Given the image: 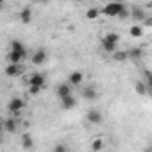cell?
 Instances as JSON below:
<instances>
[{
    "mask_svg": "<svg viewBox=\"0 0 152 152\" xmlns=\"http://www.w3.org/2000/svg\"><path fill=\"white\" fill-rule=\"evenodd\" d=\"M100 11H102V15H106V16H118V18H127V16H131L127 6H125V4H118V2L106 4Z\"/></svg>",
    "mask_w": 152,
    "mask_h": 152,
    "instance_id": "obj_1",
    "label": "cell"
},
{
    "mask_svg": "<svg viewBox=\"0 0 152 152\" xmlns=\"http://www.w3.org/2000/svg\"><path fill=\"white\" fill-rule=\"evenodd\" d=\"M118 34H115V32H109V34H106L104 38H100V45H102V48H104V52H107V54H115L116 52V45H118Z\"/></svg>",
    "mask_w": 152,
    "mask_h": 152,
    "instance_id": "obj_2",
    "label": "cell"
},
{
    "mask_svg": "<svg viewBox=\"0 0 152 152\" xmlns=\"http://www.w3.org/2000/svg\"><path fill=\"white\" fill-rule=\"evenodd\" d=\"M23 106H25V102H23L20 97H13V99L9 100V106H7V107H9V111L16 116V115H20V111L23 109Z\"/></svg>",
    "mask_w": 152,
    "mask_h": 152,
    "instance_id": "obj_3",
    "label": "cell"
},
{
    "mask_svg": "<svg viewBox=\"0 0 152 152\" xmlns=\"http://www.w3.org/2000/svg\"><path fill=\"white\" fill-rule=\"evenodd\" d=\"M86 120H88L90 124H93V125H99V124L104 122V116H102V113H100L99 109H90V111L86 113Z\"/></svg>",
    "mask_w": 152,
    "mask_h": 152,
    "instance_id": "obj_4",
    "label": "cell"
},
{
    "mask_svg": "<svg viewBox=\"0 0 152 152\" xmlns=\"http://www.w3.org/2000/svg\"><path fill=\"white\" fill-rule=\"evenodd\" d=\"M29 86H36V88H45V75L41 73H32L29 77Z\"/></svg>",
    "mask_w": 152,
    "mask_h": 152,
    "instance_id": "obj_5",
    "label": "cell"
},
{
    "mask_svg": "<svg viewBox=\"0 0 152 152\" xmlns=\"http://www.w3.org/2000/svg\"><path fill=\"white\" fill-rule=\"evenodd\" d=\"M83 81H84V75H83V72H79V70L72 72L70 77H68V84H70V86H79Z\"/></svg>",
    "mask_w": 152,
    "mask_h": 152,
    "instance_id": "obj_6",
    "label": "cell"
},
{
    "mask_svg": "<svg viewBox=\"0 0 152 152\" xmlns=\"http://www.w3.org/2000/svg\"><path fill=\"white\" fill-rule=\"evenodd\" d=\"M25 56H27V50H25V52H15V50H11V52L7 54V59H9L11 64H20V61H23Z\"/></svg>",
    "mask_w": 152,
    "mask_h": 152,
    "instance_id": "obj_7",
    "label": "cell"
},
{
    "mask_svg": "<svg viewBox=\"0 0 152 152\" xmlns=\"http://www.w3.org/2000/svg\"><path fill=\"white\" fill-rule=\"evenodd\" d=\"M31 61H32V64H43V63L47 61V50H43V48H38V50L32 54Z\"/></svg>",
    "mask_w": 152,
    "mask_h": 152,
    "instance_id": "obj_8",
    "label": "cell"
},
{
    "mask_svg": "<svg viewBox=\"0 0 152 152\" xmlns=\"http://www.w3.org/2000/svg\"><path fill=\"white\" fill-rule=\"evenodd\" d=\"M56 95H57L59 99H66V97H70V95H72V86H70L68 83L59 84L57 90H56Z\"/></svg>",
    "mask_w": 152,
    "mask_h": 152,
    "instance_id": "obj_9",
    "label": "cell"
},
{
    "mask_svg": "<svg viewBox=\"0 0 152 152\" xmlns=\"http://www.w3.org/2000/svg\"><path fill=\"white\" fill-rule=\"evenodd\" d=\"M22 72H23V68L20 64H9L6 68V75H7V77H18V75H22Z\"/></svg>",
    "mask_w": 152,
    "mask_h": 152,
    "instance_id": "obj_10",
    "label": "cell"
},
{
    "mask_svg": "<svg viewBox=\"0 0 152 152\" xmlns=\"http://www.w3.org/2000/svg\"><path fill=\"white\" fill-rule=\"evenodd\" d=\"M127 56H129V59L138 61L140 57H143V48H140V47H132V48L127 50Z\"/></svg>",
    "mask_w": 152,
    "mask_h": 152,
    "instance_id": "obj_11",
    "label": "cell"
},
{
    "mask_svg": "<svg viewBox=\"0 0 152 152\" xmlns=\"http://www.w3.org/2000/svg\"><path fill=\"white\" fill-rule=\"evenodd\" d=\"M131 16H132L134 20H138V22H145V20H147V15H145V11H143L141 7H134V9L131 11Z\"/></svg>",
    "mask_w": 152,
    "mask_h": 152,
    "instance_id": "obj_12",
    "label": "cell"
},
{
    "mask_svg": "<svg viewBox=\"0 0 152 152\" xmlns=\"http://www.w3.org/2000/svg\"><path fill=\"white\" fill-rule=\"evenodd\" d=\"M20 20H22V23H31V20H32V11H31V7H23V9L20 11Z\"/></svg>",
    "mask_w": 152,
    "mask_h": 152,
    "instance_id": "obj_13",
    "label": "cell"
},
{
    "mask_svg": "<svg viewBox=\"0 0 152 152\" xmlns=\"http://www.w3.org/2000/svg\"><path fill=\"white\" fill-rule=\"evenodd\" d=\"M83 97H84L86 100H95V99H97V90H95L93 86H86V88L83 90Z\"/></svg>",
    "mask_w": 152,
    "mask_h": 152,
    "instance_id": "obj_14",
    "label": "cell"
},
{
    "mask_svg": "<svg viewBox=\"0 0 152 152\" xmlns=\"http://www.w3.org/2000/svg\"><path fill=\"white\" fill-rule=\"evenodd\" d=\"M134 90H136V93L141 95V97H145V95L148 93V88H147V84H145L143 81H136V83H134Z\"/></svg>",
    "mask_w": 152,
    "mask_h": 152,
    "instance_id": "obj_15",
    "label": "cell"
},
{
    "mask_svg": "<svg viewBox=\"0 0 152 152\" xmlns=\"http://www.w3.org/2000/svg\"><path fill=\"white\" fill-rule=\"evenodd\" d=\"M4 129H6L7 132H16V129H18L16 120H15V118H7V120L4 122Z\"/></svg>",
    "mask_w": 152,
    "mask_h": 152,
    "instance_id": "obj_16",
    "label": "cell"
},
{
    "mask_svg": "<svg viewBox=\"0 0 152 152\" xmlns=\"http://www.w3.org/2000/svg\"><path fill=\"white\" fill-rule=\"evenodd\" d=\"M75 99L70 95V97H66V99H61V106H63V109H73L75 107Z\"/></svg>",
    "mask_w": 152,
    "mask_h": 152,
    "instance_id": "obj_17",
    "label": "cell"
},
{
    "mask_svg": "<svg viewBox=\"0 0 152 152\" xmlns=\"http://www.w3.org/2000/svg\"><path fill=\"white\" fill-rule=\"evenodd\" d=\"M141 81L147 84V88H148L150 93H152V72H150V70H147V68L143 70V79H141Z\"/></svg>",
    "mask_w": 152,
    "mask_h": 152,
    "instance_id": "obj_18",
    "label": "cell"
},
{
    "mask_svg": "<svg viewBox=\"0 0 152 152\" xmlns=\"http://www.w3.org/2000/svg\"><path fill=\"white\" fill-rule=\"evenodd\" d=\"M32 145H34L32 136H31L29 132H25V134L22 136V147H23V148H32Z\"/></svg>",
    "mask_w": 152,
    "mask_h": 152,
    "instance_id": "obj_19",
    "label": "cell"
},
{
    "mask_svg": "<svg viewBox=\"0 0 152 152\" xmlns=\"http://www.w3.org/2000/svg\"><path fill=\"white\" fill-rule=\"evenodd\" d=\"M129 34H131L132 38H141V36H143V27H141V25H132V27L129 29Z\"/></svg>",
    "mask_w": 152,
    "mask_h": 152,
    "instance_id": "obj_20",
    "label": "cell"
},
{
    "mask_svg": "<svg viewBox=\"0 0 152 152\" xmlns=\"http://www.w3.org/2000/svg\"><path fill=\"white\" fill-rule=\"evenodd\" d=\"M113 59H115V61H118V63H122V61L129 59V56H127V50H116V52L113 54Z\"/></svg>",
    "mask_w": 152,
    "mask_h": 152,
    "instance_id": "obj_21",
    "label": "cell"
},
{
    "mask_svg": "<svg viewBox=\"0 0 152 152\" xmlns=\"http://www.w3.org/2000/svg\"><path fill=\"white\" fill-rule=\"evenodd\" d=\"M102 148H104V140H102V138L93 140V143H91V150H93V152H100Z\"/></svg>",
    "mask_w": 152,
    "mask_h": 152,
    "instance_id": "obj_22",
    "label": "cell"
},
{
    "mask_svg": "<svg viewBox=\"0 0 152 152\" xmlns=\"http://www.w3.org/2000/svg\"><path fill=\"white\" fill-rule=\"evenodd\" d=\"M100 13H102L100 9H97V7H91V9H88V11H86V18H88V20H95V18H97Z\"/></svg>",
    "mask_w": 152,
    "mask_h": 152,
    "instance_id": "obj_23",
    "label": "cell"
},
{
    "mask_svg": "<svg viewBox=\"0 0 152 152\" xmlns=\"http://www.w3.org/2000/svg\"><path fill=\"white\" fill-rule=\"evenodd\" d=\"M11 50H15V52H25V48H23V45H22L20 39L11 41Z\"/></svg>",
    "mask_w": 152,
    "mask_h": 152,
    "instance_id": "obj_24",
    "label": "cell"
},
{
    "mask_svg": "<svg viewBox=\"0 0 152 152\" xmlns=\"http://www.w3.org/2000/svg\"><path fill=\"white\" fill-rule=\"evenodd\" d=\"M54 152H68V147H66L64 143H57V145L54 147Z\"/></svg>",
    "mask_w": 152,
    "mask_h": 152,
    "instance_id": "obj_25",
    "label": "cell"
},
{
    "mask_svg": "<svg viewBox=\"0 0 152 152\" xmlns=\"http://www.w3.org/2000/svg\"><path fill=\"white\" fill-rule=\"evenodd\" d=\"M29 91H31V95H38V93L41 91V88H36V86H31V90H29Z\"/></svg>",
    "mask_w": 152,
    "mask_h": 152,
    "instance_id": "obj_26",
    "label": "cell"
},
{
    "mask_svg": "<svg viewBox=\"0 0 152 152\" xmlns=\"http://www.w3.org/2000/svg\"><path fill=\"white\" fill-rule=\"evenodd\" d=\"M143 27H152V16H147V20L143 22Z\"/></svg>",
    "mask_w": 152,
    "mask_h": 152,
    "instance_id": "obj_27",
    "label": "cell"
},
{
    "mask_svg": "<svg viewBox=\"0 0 152 152\" xmlns=\"http://www.w3.org/2000/svg\"><path fill=\"white\" fill-rule=\"evenodd\" d=\"M143 152H152V145H148V147H145V148H143Z\"/></svg>",
    "mask_w": 152,
    "mask_h": 152,
    "instance_id": "obj_28",
    "label": "cell"
}]
</instances>
